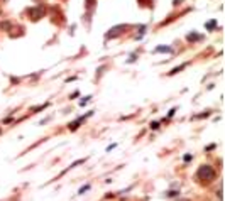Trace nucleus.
<instances>
[{"instance_id":"f257e3e1","label":"nucleus","mask_w":225,"mask_h":201,"mask_svg":"<svg viewBox=\"0 0 225 201\" xmlns=\"http://www.w3.org/2000/svg\"><path fill=\"white\" fill-rule=\"evenodd\" d=\"M217 172L213 169L212 166H208V164H205V166H201L200 169L197 171V178L200 179L201 182H212L213 179H215Z\"/></svg>"},{"instance_id":"f03ea898","label":"nucleus","mask_w":225,"mask_h":201,"mask_svg":"<svg viewBox=\"0 0 225 201\" xmlns=\"http://www.w3.org/2000/svg\"><path fill=\"white\" fill-rule=\"evenodd\" d=\"M125 29H127V26H125V24H124V26H115V27L112 29L110 32H108L107 36H105V37H107V39H114V37H117V36H120L122 32L125 31Z\"/></svg>"},{"instance_id":"7ed1b4c3","label":"nucleus","mask_w":225,"mask_h":201,"mask_svg":"<svg viewBox=\"0 0 225 201\" xmlns=\"http://www.w3.org/2000/svg\"><path fill=\"white\" fill-rule=\"evenodd\" d=\"M27 12H29V15H31V19H32V20H37L39 17L44 15V10H42L41 7H36V9H29Z\"/></svg>"},{"instance_id":"20e7f679","label":"nucleus","mask_w":225,"mask_h":201,"mask_svg":"<svg viewBox=\"0 0 225 201\" xmlns=\"http://www.w3.org/2000/svg\"><path fill=\"white\" fill-rule=\"evenodd\" d=\"M88 115H90V113H88ZM88 115H86V117H88ZM86 117H81V118H78V120H75L73 124L70 125V130H76V128L80 127V124H83V120H85Z\"/></svg>"},{"instance_id":"39448f33","label":"nucleus","mask_w":225,"mask_h":201,"mask_svg":"<svg viewBox=\"0 0 225 201\" xmlns=\"http://www.w3.org/2000/svg\"><path fill=\"white\" fill-rule=\"evenodd\" d=\"M188 41H190V42H195V41H200V39H201V36L200 34H188Z\"/></svg>"},{"instance_id":"423d86ee","label":"nucleus","mask_w":225,"mask_h":201,"mask_svg":"<svg viewBox=\"0 0 225 201\" xmlns=\"http://www.w3.org/2000/svg\"><path fill=\"white\" fill-rule=\"evenodd\" d=\"M183 68H186V63H184V64H181V66H178V68H175V69H173V71H171V73H169V74H175V73H180V71L183 69Z\"/></svg>"},{"instance_id":"0eeeda50","label":"nucleus","mask_w":225,"mask_h":201,"mask_svg":"<svg viewBox=\"0 0 225 201\" xmlns=\"http://www.w3.org/2000/svg\"><path fill=\"white\" fill-rule=\"evenodd\" d=\"M10 26H12L10 22H0V29H5V31H9Z\"/></svg>"},{"instance_id":"6e6552de","label":"nucleus","mask_w":225,"mask_h":201,"mask_svg":"<svg viewBox=\"0 0 225 201\" xmlns=\"http://www.w3.org/2000/svg\"><path fill=\"white\" fill-rule=\"evenodd\" d=\"M88 189H90V184H85V186H83V188L78 191V195H83V193H85V191H88Z\"/></svg>"},{"instance_id":"1a4fd4ad","label":"nucleus","mask_w":225,"mask_h":201,"mask_svg":"<svg viewBox=\"0 0 225 201\" xmlns=\"http://www.w3.org/2000/svg\"><path fill=\"white\" fill-rule=\"evenodd\" d=\"M156 51H164V52H171V48H162V46H159Z\"/></svg>"},{"instance_id":"9d476101","label":"nucleus","mask_w":225,"mask_h":201,"mask_svg":"<svg viewBox=\"0 0 225 201\" xmlns=\"http://www.w3.org/2000/svg\"><path fill=\"white\" fill-rule=\"evenodd\" d=\"M191 159H193V156H191V154H186V156L183 157V161H184V162H190Z\"/></svg>"},{"instance_id":"9b49d317","label":"nucleus","mask_w":225,"mask_h":201,"mask_svg":"<svg viewBox=\"0 0 225 201\" xmlns=\"http://www.w3.org/2000/svg\"><path fill=\"white\" fill-rule=\"evenodd\" d=\"M151 128H152V130H156V128H159V124H158V122H152V124H151Z\"/></svg>"},{"instance_id":"f8f14e48","label":"nucleus","mask_w":225,"mask_h":201,"mask_svg":"<svg viewBox=\"0 0 225 201\" xmlns=\"http://www.w3.org/2000/svg\"><path fill=\"white\" fill-rule=\"evenodd\" d=\"M217 26V22H215V20H212V22H208V24H206V27H208V29H212V27H215Z\"/></svg>"},{"instance_id":"ddd939ff","label":"nucleus","mask_w":225,"mask_h":201,"mask_svg":"<svg viewBox=\"0 0 225 201\" xmlns=\"http://www.w3.org/2000/svg\"><path fill=\"white\" fill-rule=\"evenodd\" d=\"M139 3H141V5H149L151 0H139Z\"/></svg>"},{"instance_id":"4468645a","label":"nucleus","mask_w":225,"mask_h":201,"mask_svg":"<svg viewBox=\"0 0 225 201\" xmlns=\"http://www.w3.org/2000/svg\"><path fill=\"white\" fill-rule=\"evenodd\" d=\"M93 3H95L93 0H86V7H88V9H92V7H93Z\"/></svg>"},{"instance_id":"2eb2a0df","label":"nucleus","mask_w":225,"mask_h":201,"mask_svg":"<svg viewBox=\"0 0 225 201\" xmlns=\"http://www.w3.org/2000/svg\"><path fill=\"white\" fill-rule=\"evenodd\" d=\"M168 196H169V198H173V196H178V191H169Z\"/></svg>"},{"instance_id":"dca6fc26","label":"nucleus","mask_w":225,"mask_h":201,"mask_svg":"<svg viewBox=\"0 0 225 201\" xmlns=\"http://www.w3.org/2000/svg\"><path fill=\"white\" fill-rule=\"evenodd\" d=\"M215 147H217V144H212V145L206 147V150H212V149H215Z\"/></svg>"},{"instance_id":"f3484780","label":"nucleus","mask_w":225,"mask_h":201,"mask_svg":"<svg viewBox=\"0 0 225 201\" xmlns=\"http://www.w3.org/2000/svg\"><path fill=\"white\" fill-rule=\"evenodd\" d=\"M0 134H2V130H0Z\"/></svg>"}]
</instances>
